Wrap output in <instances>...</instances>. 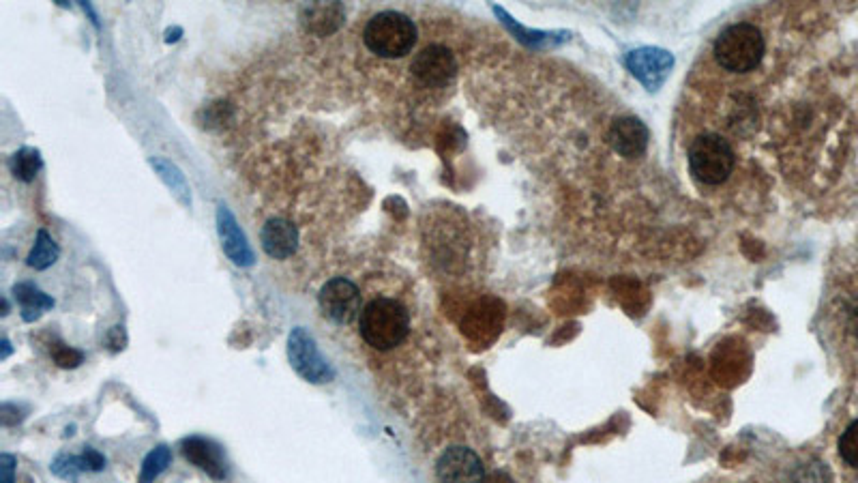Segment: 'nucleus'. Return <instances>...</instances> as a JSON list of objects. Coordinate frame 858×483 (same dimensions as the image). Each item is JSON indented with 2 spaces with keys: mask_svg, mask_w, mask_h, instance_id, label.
I'll return each mask as SVG.
<instances>
[{
  "mask_svg": "<svg viewBox=\"0 0 858 483\" xmlns=\"http://www.w3.org/2000/svg\"><path fill=\"white\" fill-rule=\"evenodd\" d=\"M357 322L363 344L378 355H389L404 346L412 333L410 307L393 295H374L363 301Z\"/></svg>",
  "mask_w": 858,
  "mask_h": 483,
  "instance_id": "obj_1",
  "label": "nucleus"
},
{
  "mask_svg": "<svg viewBox=\"0 0 858 483\" xmlns=\"http://www.w3.org/2000/svg\"><path fill=\"white\" fill-rule=\"evenodd\" d=\"M713 54L721 69L743 76L760 67L766 54V41L758 26L738 22L719 33Z\"/></svg>",
  "mask_w": 858,
  "mask_h": 483,
  "instance_id": "obj_2",
  "label": "nucleus"
},
{
  "mask_svg": "<svg viewBox=\"0 0 858 483\" xmlns=\"http://www.w3.org/2000/svg\"><path fill=\"white\" fill-rule=\"evenodd\" d=\"M419 41L417 24L399 11H380L365 24L363 43L380 58H404Z\"/></svg>",
  "mask_w": 858,
  "mask_h": 483,
  "instance_id": "obj_3",
  "label": "nucleus"
},
{
  "mask_svg": "<svg viewBox=\"0 0 858 483\" xmlns=\"http://www.w3.org/2000/svg\"><path fill=\"white\" fill-rule=\"evenodd\" d=\"M689 172L693 179L702 185H721L730 179L736 166V155L732 144L715 131H704V134L695 136L689 153Z\"/></svg>",
  "mask_w": 858,
  "mask_h": 483,
  "instance_id": "obj_4",
  "label": "nucleus"
},
{
  "mask_svg": "<svg viewBox=\"0 0 858 483\" xmlns=\"http://www.w3.org/2000/svg\"><path fill=\"white\" fill-rule=\"evenodd\" d=\"M288 361L292 370L312 385L331 383L335 378L331 363L322 357L314 335L303 327H294L288 335Z\"/></svg>",
  "mask_w": 858,
  "mask_h": 483,
  "instance_id": "obj_5",
  "label": "nucleus"
},
{
  "mask_svg": "<svg viewBox=\"0 0 858 483\" xmlns=\"http://www.w3.org/2000/svg\"><path fill=\"white\" fill-rule=\"evenodd\" d=\"M318 305L322 316L333 325L348 327L361 316L363 292L348 277H333L320 288Z\"/></svg>",
  "mask_w": 858,
  "mask_h": 483,
  "instance_id": "obj_6",
  "label": "nucleus"
},
{
  "mask_svg": "<svg viewBox=\"0 0 858 483\" xmlns=\"http://www.w3.org/2000/svg\"><path fill=\"white\" fill-rule=\"evenodd\" d=\"M457 71L460 65H457L455 54L442 43H429L414 54L410 63L412 78L425 89H447L457 78Z\"/></svg>",
  "mask_w": 858,
  "mask_h": 483,
  "instance_id": "obj_7",
  "label": "nucleus"
},
{
  "mask_svg": "<svg viewBox=\"0 0 858 483\" xmlns=\"http://www.w3.org/2000/svg\"><path fill=\"white\" fill-rule=\"evenodd\" d=\"M434 475L438 483H485L487 479L481 456L464 443H453L440 451Z\"/></svg>",
  "mask_w": 858,
  "mask_h": 483,
  "instance_id": "obj_8",
  "label": "nucleus"
},
{
  "mask_svg": "<svg viewBox=\"0 0 858 483\" xmlns=\"http://www.w3.org/2000/svg\"><path fill=\"white\" fill-rule=\"evenodd\" d=\"M181 453L187 462L198 466L215 481H224L228 477V462L221 449L211 438L187 436L181 441Z\"/></svg>",
  "mask_w": 858,
  "mask_h": 483,
  "instance_id": "obj_9",
  "label": "nucleus"
},
{
  "mask_svg": "<svg viewBox=\"0 0 858 483\" xmlns=\"http://www.w3.org/2000/svg\"><path fill=\"white\" fill-rule=\"evenodd\" d=\"M625 63L633 76L638 78L648 91H657L663 84V80L668 78L670 69L674 67V58L663 50L644 48V50L629 52Z\"/></svg>",
  "mask_w": 858,
  "mask_h": 483,
  "instance_id": "obj_10",
  "label": "nucleus"
},
{
  "mask_svg": "<svg viewBox=\"0 0 858 483\" xmlns=\"http://www.w3.org/2000/svg\"><path fill=\"white\" fill-rule=\"evenodd\" d=\"M217 232L221 239V247H224L226 256L236 267H254L256 262L254 250H251L245 232L241 230L239 222H236V217L232 215V211L226 207V204H219L217 209Z\"/></svg>",
  "mask_w": 858,
  "mask_h": 483,
  "instance_id": "obj_11",
  "label": "nucleus"
},
{
  "mask_svg": "<svg viewBox=\"0 0 858 483\" xmlns=\"http://www.w3.org/2000/svg\"><path fill=\"white\" fill-rule=\"evenodd\" d=\"M260 243L269 258L288 260L299 250V230L288 219L273 217L262 226Z\"/></svg>",
  "mask_w": 858,
  "mask_h": 483,
  "instance_id": "obj_12",
  "label": "nucleus"
},
{
  "mask_svg": "<svg viewBox=\"0 0 858 483\" xmlns=\"http://www.w3.org/2000/svg\"><path fill=\"white\" fill-rule=\"evenodd\" d=\"M608 138H610L612 149L618 155L635 159V157L644 155V151H646L648 129L642 121L627 116V119H618L612 123L610 131H608Z\"/></svg>",
  "mask_w": 858,
  "mask_h": 483,
  "instance_id": "obj_13",
  "label": "nucleus"
},
{
  "mask_svg": "<svg viewBox=\"0 0 858 483\" xmlns=\"http://www.w3.org/2000/svg\"><path fill=\"white\" fill-rule=\"evenodd\" d=\"M303 24L309 33L327 37L344 24L346 13L339 3H316L303 9Z\"/></svg>",
  "mask_w": 858,
  "mask_h": 483,
  "instance_id": "obj_14",
  "label": "nucleus"
},
{
  "mask_svg": "<svg viewBox=\"0 0 858 483\" xmlns=\"http://www.w3.org/2000/svg\"><path fill=\"white\" fill-rule=\"evenodd\" d=\"M13 297H16V301L22 305V320L26 322L39 320L43 312L52 310L54 307V299L48 297L46 292L39 290L31 282H20L13 286Z\"/></svg>",
  "mask_w": 858,
  "mask_h": 483,
  "instance_id": "obj_15",
  "label": "nucleus"
},
{
  "mask_svg": "<svg viewBox=\"0 0 858 483\" xmlns=\"http://www.w3.org/2000/svg\"><path fill=\"white\" fill-rule=\"evenodd\" d=\"M835 316L841 333L846 335V342L858 350V282L839 295Z\"/></svg>",
  "mask_w": 858,
  "mask_h": 483,
  "instance_id": "obj_16",
  "label": "nucleus"
},
{
  "mask_svg": "<svg viewBox=\"0 0 858 483\" xmlns=\"http://www.w3.org/2000/svg\"><path fill=\"white\" fill-rule=\"evenodd\" d=\"M498 327V310L487 301L475 303L464 316L462 329L470 340H487V331Z\"/></svg>",
  "mask_w": 858,
  "mask_h": 483,
  "instance_id": "obj_17",
  "label": "nucleus"
},
{
  "mask_svg": "<svg viewBox=\"0 0 858 483\" xmlns=\"http://www.w3.org/2000/svg\"><path fill=\"white\" fill-rule=\"evenodd\" d=\"M43 168V157L33 146H24L9 159V170L22 183H31Z\"/></svg>",
  "mask_w": 858,
  "mask_h": 483,
  "instance_id": "obj_18",
  "label": "nucleus"
},
{
  "mask_svg": "<svg viewBox=\"0 0 858 483\" xmlns=\"http://www.w3.org/2000/svg\"><path fill=\"white\" fill-rule=\"evenodd\" d=\"M151 166L157 170L161 181H164L172 189L174 196L179 198L185 204V207H189V204H191V192H189V185H187L185 174L179 168H176L172 164V161H168L164 157L151 159Z\"/></svg>",
  "mask_w": 858,
  "mask_h": 483,
  "instance_id": "obj_19",
  "label": "nucleus"
},
{
  "mask_svg": "<svg viewBox=\"0 0 858 483\" xmlns=\"http://www.w3.org/2000/svg\"><path fill=\"white\" fill-rule=\"evenodd\" d=\"M58 256H61V250H58L56 241L50 237L46 230H39L33 250L26 258V265L35 271H46L54 265Z\"/></svg>",
  "mask_w": 858,
  "mask_h": 483,
  "instance_id": "obj_20",
  "label": "nucleus"
},
{
  "mask_svg": "<svg viewBox=\"0 0 858 483\" xmlns=\"http://www.w3.org/2000/svg\"><path fill=\"white\" fill-rule=\"evenodd\" d=\"M172 464V451L166 445L155 447L149 456L144 458L140 468V483H155V479L166 471Z\"/></svg>",
  "mask_w": 858,
  "mask_h": 483,
  "instance_id": "obj_21",
  "label": "nucleus"
},
{
  "mask_svg": "<svg viewBox=\"0 0 858 483\" xmlns=\"http://www.w3.org/2000/svg\"><path fill=\"white\" fill-rule=\"evenodd\" d=\"M837 453L843 464L852 468V471H858V417L852 419L839 434Z\"/></svg>",
  "mask_w": 858,
  "mask_h": 483,
  "instance_id": "obj_22",
  "label": "nucleus"
},
{
  "mask_svg": "<svg viewBox=\"0 0 858 483\" xmlns=\"http://www.w3.org/2000/svg\"><path fill=\"white\" fill-rule=\"evenodd\" d=\"M786 483H831V471L824 462H805L794 468Z\"/></svg>",
  "mask_w": 858,
  "mask_h": 483,
  "instance_id": "obj_23",
  "label": "nucleus"
},
{
  "mask_svg": "<svg viewBox=\"0 0 858 483\" xmlns=\"http://www.w3.org/2000/svg\"><path fill=\"white\" fill-rule=\"evenodd\" d=\"M50 471L61 479H76L80 473L88 471V466L84 456H69V453H63V456H58L52 462Z\"/></svg>",
  "mask_w": 858,
  "mask_h": 483,
  "instance_id": "obj_24",
  "label": "nucleus"
},
{
  "mask_svg": "<svg viewBox=\"0 0 858 483\" xmlns=\"http://www.w3.org/2000/svg\"><path fill=\"white\" fill-rule=\"evenodd\" d=\"M50 355H52V359H54V363L58 365V368H63V370L78 368V365L84 361L82 350L73 348V346H67L63 342H58V344L50 346Z\"/></svg>",
  "mask_w": 858,
  "mask_h": 483,
  "instance_id": "obj_25",
  "label": "nucleus"
},
{
  "mask_svg": "<svg viewBox=\"0 0 858 483\" xmlns=\"http://www.w3.org/2000/svg\"><path fill=\"white\" fill-rule=\"evenodd\" d=\"M106 344H108V348L112 350V353H121V350L127 346V333H125V327H121V325L112 327V329L108 331V335H106Z\"/></svg>",
  "mask_w": 858,
  "mask_h": 483,
  "instance_id": "obj_26",
  "label": "nucleus"
},
{
  "mask_svg": "<svg viewBox=\"0 0 858 483\" xmlns=\"http://www.w3.org/2000/svg\"><path fill=\"white\" fill-rule=\"evenodd\" d=\"M16 464L18 460L9 453L0 456V483H16Z\"/></svg>",
  "mask_w": 858,
  "mask_h": 483,
  "instance_id": "obj_27",
  "label": "nucleus"
},
{
  "mask_svg": "<svg viewBox=\"0 0 858 483\" xmlns=\"http://www.w3.org/2000/svg\"><path fill=\"white\" fill-rule=\"evenodd\" d=\"M82 456H84V460H86L88 471L97 473V471H103V468H106V458H103L101 453H99V451H95L93 447H86V449L82 451Z\"/></svg>",
  "mask_w": 858,
  "mask_h": 483,
  "instance_id": "obj_28",
  "label": "nucleus"
},
{
  "mask_svg": "<svg viewBox=\"0 0 858 483\" xmlns=\"http://www.w3.org/2000/svg\"><path fill=\"white\" fill-rule=\"evenodd\" d=\"M485 483H513V481H509L505 475H500V473H496V475H490L485 479Z\"/></svg>",
  "mask_w": 858,
  "mask_h": 483,
  "instance_id": "obj_29",
  "label": "nucleus"
},
{
  "mask_svg": "<svg viewBox=\"0 0 858 483\" xmlns=\"http://www.w3.org/2000/svg\"><path fill=\"white\" fill-rule=\"evenodd\" d=\"M9 355H11V344L7 338H3V355H0V359H7Z\"/></svg>",
  "mask_w": 858,
  "mask_h": 483,
  "instance_id": "obj_30",
  "label": "nucleus"
},
{
  "mask_svg": "<svg viewBox=\"0 0 858 483\" xmlns=\"http://www.w3.org/2000/svg\"><path fill=\"white\" fill-rule=\"evenodd\" d=\"M9 314V303H7V299H3V316H7Z\"/></svg>",
  "mask_w": 858,
  "mask_h": 483,
  "instance_id": "obj_31",
  "label": "nucleus"
},
{
  "mask_svg": "<svg viewBox=\"0 0 858 483\" xmlns=\"http://www.w3.org/2000/svg\"><path fill=\"white\" fill-rule=\"evenodd\" d=\"M73 430H76V426H69V428L65 430V436H71V434H73Z\"/></svg>",
  "mask_w": 858,
  "mask_h": 483,
  "instance_id": "obj_32",
  "label": "nucleus"
}]
</instances>
